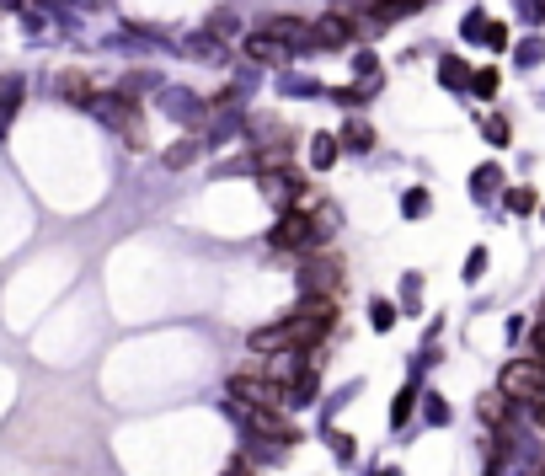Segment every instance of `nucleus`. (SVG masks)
<instances>
[{
    "instance_id": "33",
    "label": "nucleus",
    "mask_w": 545,
    "mask_h": 476,
    "mask_svg": "<svg viewBox=\"0 0 545 476\" xmlns=\"http://www.w3.org/2000/svg\"><path fill=\"white\" fill-rule=\"evenodd\" d=\"M535 412H540V423H545V396H540V402H535Z\"/></svg>"
},
{
    "instance_id": "28",
    "label": "nucleus",
    "mask_w": 545,
    "mask_h": 476,
    "mask_svg": "<svg viewBox=\"0 0 545 476\" xmlns=\"http://www.w3.org/2000/svg\"><path fill=\"white\" fill-rule=\"evenodd\" d=\"M214 38H220V33H236V17H230V11H214Z\"/></svg>"
},
{
    "instance_id": "10",
    "label": "nucleus",
    "mask_w": 545,
    "mask_h": 476,
    "mask_svg": "<svg viewBox=\"0 0 545 476\" xmlns=\"http://www.w3.org/2000/svg\"><path fill=\"white\" fill-rule=\"evenodd\" d=\"M59 97L75 102V107H86L91 97H97V91H91V81H86L81 70H65V75H59Z\"/></svg>"
},
{
    "instance_id": "17",
    "label": "nucleus",
    "mask_w": 545,
    "mask_h": 476,
    "mask_svg": "<svg viewBox=\"0 0 545 476\" xmlns=\"http://www.w3.org/2000/svg\"><path fill=\"white\" fill-rule=\"evenodd\" d=\"M481 418H487V423H503V418H508V396H503V391H487V396H481Z\"/></svg>"
},
{
    "instance_id": "4",
    "label": "nucleus",
    "mask_w": 545,
    "mask_h": 476,
    "mask_svg": "<svg viewBox=\"0 0 545 476\" xmlns=\"http://www.w3.org/2000/svg\"><path fill=\"white\" fill-rule=\"evenodd\" d=\"M273 247H284V252H310V247H316V230H310V214L305 209H284V214H278Z\"/></svg>"
},
{
    "instance_id": "22",
    "label": "nucleus",
    "mask_w": 545,
    "mask_h": 476,
    "mask_svg": "<svg viewBox=\"0 0 545 476\" xmlns=\"http://www.w3.org/2000/svg\"><path fill=\"white\" fill-rule=\"evenodd\" d=\"M401 209H407L412 220H417V214H428V193H423V188H412L407 198H401Z\"/></svg>"
},
{
    "instance_id": "1",
    "label": "nucleus",
    "mask_w": 545,
    "mask_h": 476,
    "mask_svg": "<svg viewBox=\"0 0 545 476\" xmlns=\"http://www.w3.org/2000/svg\"><path fill=\"white\" fill-rule=\"evenodd\" d=\"M86 107H91V113H97L113 134H129L134 150L145 145V129H139V107H134V97H123V91H97V97H91Z\"/></svg>"
},
{
    "instance_id": "2",
    "label": "nucleus",
    "mask_w": 545,
    "mask_h": 476,
    "mask_svg": "<svg viewBox=\"0 0 545 476\" xmlns=\"http://www.w3.org/2000/svg\"><path fill=\"white\" fill-rule=\"evenodd\" d=\"M497 391H503L508 402H529V407H535L540 396H545V364L540 359H513V364H503Z\"/></svg>"
},
{
    "instance_id": "24",
    "label": "nucleus",
    "mask_w": 545,
    "mask_h": 476,
    "mask_svg": "<svg viewBox=\"0 0 545 476\" xmlns=\"http://www.w3.org/2000/svg\"><path fill=\"white\" fill-rule=\"evenodd\" d=\"M497 188V172H492V166H481V172H476V198H487Z\"/></svg>"
},
{
    "instance_id": "7",
    "label": "nucleus",
    "mask_w": 545,
    "mask_h": 476,
    "mask_svg": "<svg viewBox=\"0 0 545 476\" xmlns=\"http://www.w3.org/2000/svg\"><path fill=\"white\" fill-rule=\"evenodd\" d=\"M182 54L198 59V65H225V43L214 38V33H193L188 43H182Z\"/></svg>"
},
{
    "instance_id": "18",
    "label": "nucleus",
    "mask_w": 545,
    "mask_h": 476,
    "mask_svg": "<svg viewBox=\"0 0 545 476\" xmlns=\"http://www.w3.org/2000/svg\"><path fill=\"white\" fill-rule=\"evenodd\" d=\"M369 321H375V332H391L396 327V305L391 300H375V305H369Z\"/></svg>"
},
{
    "instance_id": "14",
    "label": "nucleus",
    "mask_w": 545,
    "mask_h": 476,
    "mask_svg": "<svg viewBox=\"0 0 545 476\" xmlns=\"http://www.w3.org/2000/svg\"><path fill=\"white\" fill-rule=\"evenodd\" d=\"M332 161H337V134H316V140H310V166L326 172Z\"/></svg>"
},
{
    "instance_id": "35",
    "label": "nucleus",
    "mask_w": 545,
    "mask_h": 476,
    "mask_svg": "<svg viewBox=\"0 0 545 476\" xmlns=\"http://www.w3.org/2000/svg\"><path fill=\"white\" fill-rule=\"evenodd\" d=\"M385 476H396V471H385Z\"/></svg>"
},
{
    "instance_id": "23",
    "label": "nucleus",
    "mask_w": 545,
    "mask_h": 476,
    "mask_svg": "<svg viewBox=\"0 0 545 476\" xmlns=\"http://www.w3.org/2000/svg\"><path fill=\"white\" fill-rule=\"evenodd\" d=\"M508 209H513V214H529V209H535V193L513 188V193H508Z\"/></svg>"
},
{
    "instance_id": "8",
    "label": "nucleus",
    "mask_w": 545,
    "mask_h": 476,
    "mask_svg": "<svg viewBox=\"0 0 545 476\" xmlns=\"http://www.w3.org/2000/svg\"><path fill=\"white\" fill-rule=\"evenodd\" d=\"M348 38H353V22L342 17V11H332V17H321L310 27V43H326V49H332V43H348Z\"/></svg>"
},
{
    "instance_id": "13",
    "label": "nucleus",
    "mask_w": 545,
    "mask_h": 476,
    "mask_svg": "<svg viewBox=\"0 0 545 476\" xmlns=\"http://www.w3.org/2000/svg\"><path fill=\"white\" fill-rule=\"evenodd\" d=\"M310 230H316V247H321V241H332L342 230V209H332V204L316 209V214H310Z\"/></svg>"
},
{
    "instance_id": "6",
    "label": "nucleus",
    "mask_w": 545,
    "mask_h": 476,
    "mask_svg": "<svg viewBox=\"0 0 545 476\" xmlns=\"http://www.w3.org/2000/svg\"><path fill=\"white\" fill-rule=\"evenodd\" d=\"M300 188H305V182L289 177V172H262V198H268V204H278V209H289L294 198H300Z\"/></svg>"
},
{
    "instance_id": "9",
    "label": "nucleus",
    "mask_w": 545,
    "mask_h": 476,
    "mask_svg": "<svg viewBox=\"0 0 545 476\" xmlns=\"http://www.w3.org/2000/svg\"><path fill=\"white\" fill-rule=\"evenodd\" d=\"M262 33H268L273 43H284V49H289V43H310V27H305L300 17H273Z\"/></svg>"
},
{
    "instance_id": "11",
    "label": "nucleus",
    "mask_w": 545,
    "mask_h": 476,
    "mask_svg": "<svg viewBox=\"0 0 545 476\" xmlns=\"http://www.w3.org/2000/svg\"><path fill=\"white\" fill-rule=\"evenodd\" d=\"M241 49H246V59H289V49L284 43H273L268 33H246Z\"/></svg>"
},
{
    "instance_id": "30",
    "label": "nucleus",
    "mask_w": 545,
    "mask_h": 476,
    "mask_svg": "<svg viewBox=\"0 0 545 476\" xmlns=\"http://www.w3.org/2000/svg\"><path fill=\"white\" fill-rule=\"evenodd\" d=\"M481 268H487V252H471V263H465V279H481Z\"/></svg>"
},
{
    "instance_id": "12",
    "label": "nucleus",
    "mask_w": 545,
    "mask_h": 476,
    "mask_svg": "<svg viewBox=\"0 0 545 476\" xmlns=\"http://www.w3.org/2000/svg\"><path fill=\"white\" fill-rule=\"evenodd\" d=\"M252 348H257V353H273V348H294V337H289V316L278 321V327H262V332H252Z\"/></svg>"
},
{
    "instance_id": "31",
    "label": "nucleus",
    "mask_w": 545,
    "mask_h": 476,
    "mask_svg": "<svg viewBox=\"0 0 545 476\" xmlns=\"http://www.w3.org/2000/svg\"><path fill=\"white\" fill-rule=\"evenodd\" d=\"M524 22H545V0H524Z\"/></svg>"
},
{
    "instance_id": "34",
    "label": "nucleus",
    "mask_w": 545,
    "mask_h": 476,
    "mask_svg": "<svg viewBox=\"0 0 545 476\" xmlns=\"http://www.w3.org/2000/svg\"><path fill=\"white\" fill-rule=\"evenodd\" d=\"M412 6H423V0H412Z\"/></svg>"
},
{
    "instance_id": "3",
    "label": "nucleus",
    "mask_w": 545,
    "mask_h": 476,
    "mask_svg": "<svg viewBox=\"0 0 545 476\" xmlns=\"http://www.w3.org/2000/svg\"><path fill=\"white\" fill-rule=\"evenodd\" d=\"M230 402H241L246 412H278L284 407V380H268V375H230Z\"/></svg>"
},
{
    "instance_id": "16",
    "label": "nucleus",
    "mask_w": 545,
    "mask_h": 476,
    "mask_svg": "<svg viewBox=\"0 0 545 476\" xmlns=\"http://www.w3.org/2000/svg\"><path fill=\"white\" fill-rule=\"evenodd\" d=\"M161 161L171 166V172H182V166H193V161H198V140H182V145H171Z\"/></svg>"
},
{
    "instance_id": "29",
    "label": "nucleus",
    "mask_w": 545,
    "mask_h": 476,
    "mask_svg": "<svg viewBox=\"0 0 545 476\" xmlns=\"http://www.w3.org/2000/svg\"><path fill=\"white\" fill-rule=\"evenodd\" d=\"M332 450H337V460H353V439L348 434H332Z\"/></svg>"
},
{
    "instance_id": "27",
    "label": "nucleus",
    "mask_w": 545,
    "mask_h": 476,
    "mask_svg": "<svg viewBox=\"0 0 545 476\" xmlns=\"http://www.w3.org/2000/svg\"><path fill=\"white\" fill-rule=\"evenodd\" d=\"M278 86H284L289 97H294V91H316V81H305V75H284V81H278Z\"/></svg>"
},
{
    "instance_id": "26",
    "label": "nucleus",
    "mask_w": 545,
    "mask_h": 476,
    "mask_svg": "<svg viewBox=\"0 0 545 476\" xmlns=\"http://www.w3.org/2000/svg\"><path fill=\"white\" fill-rule=\"evenodd\" d=\"M439 75H444L449 86H460V81H465V65H460V59H444V70H439Z\"/></svg>"
},
{
    "instance_id": "15",
    "label": "nucleus",
    "mask_w": 545,
    "mask_h": 476,
    "mask_svg": "<svg viewBox=\"0 0 545 476\" xmlns=\"http://www.w3.org/2000/svg\"><path fill=\"white\" fill-rule=\"evenodd\" d=\"M17 97H22V81L17 75H6V81H0V129L11 124V113H17Z\"/></svg>"
},
{
    "instance_id": "19",
    "label": "nucleus",
    "mask_w": 545,
    "mask_h": 476,
    "mask_svg": "<svg viewBox=\"0 0 545 476\" xmlns=\"http://www.w3.org/2000/svg\"><path fill=\"white\" fill-rule=\"evenodd\" d=\"M348 150H375V134H369V124H348Z\"/></svg>"
},
{
    "instance_id": "20",
    "label": "nucleus",
    "mask_w": 545,
    "mask_h": 476,
    "mask_svg": "<svg viewBox=\"0 0 545 476\" xmlns=\"http://www.w3.org/2000/svg\"><path fill=\"white\" fill-rule=\"evenodd\" d=\"M412 402H417V391L407 386V391L396 396V407H391V423H407V418H412Z\"/></svg>"
},
{
    "instance_id": "25",
    "label": "nucleus",
    "mask_w": 545,
    "mask_h": 476,
    "mask_svg": "<svg viewBox=\"0 0 545 476\" xmlns=\"http://www.w3.org/2000/svg\"><path fill=\"white\" fill-rule=\"evenodd\" d=\"M529 348H535V359L545 364V316L535 321V332H529Z\"/></svg>"
},
{
    "instance_id": "32",
    "label": "nucleus",
    "mask_w": 545,
    "mask_h": 476,
    "mask_svg": "<svg viewBox=\"0 0 545 476\" xmlns=\"http://www.w3.org/2000/svg\"><path fill=\"white\" fill-rule=\"evenodd\" d=\"M519 65H540V43H524V49H519Z\"/></svg>"
},
{
    "instance_id": "5",
    "label": "nucleus",
    "mask_w": 545,
    "mask_h": 476,
    "mask_svg": "<svg viewBox=\"0 0 545 476\" xmlns=\"http://www.w3.org/2000/svg\"><path fill=\"white\" fill-rule=\"evenodd\" d=\"M155 102H161V113H171L177 124H198V118H204V107H198V97H193V91H182V86H166Z\"/></svg>"
},
{
    "instance_id": "21",
    "label": "nucleus",
    "mask_w": 545,
    "mask_h": 476,
    "mask_svg": "<svg viewBox=\"0 0 545 476\" xmlns=\"http://www.w3.org/2000/svg\"><path fill=\"white\" fill-rule=\"evenodd\" d=\"M471 86H476V97H492V91H497V70H476Z\"/></svg>"
}]
</instances>
